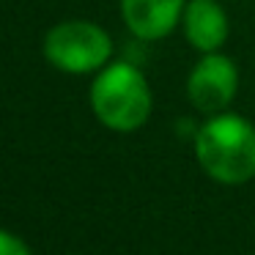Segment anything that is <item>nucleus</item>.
I'll list each match as a JSON object with an SVG mask.
<instances>
[{
    "label": "nucleus",
    "mask_w": 255,
    "mask_h": 255,
    "mask_svg": "<svg viewBox=\"0 0 255 255\" xmlns=\"http://www.w3.org/2000/svg\"><path fill=\"white\" fill-rule=\"evenodd\" d=\"M195 156L220 184H247L255 176V127L233 113L209 118L195 134Z\"/></svg>",
    "instance_id": "obj_1"
},
{
    "label": "nucleus",
    "mask_w": 255,
    "mask_h": 255,
    "mask_svg": "<svg viewBox=\"0 0 255 255\" xmlns=\"http://www.w3.org/2000/svg\"><path fill=\"white\" fill-rule=\"evenodd\" d=\"M94 116L116 132H134L151 116V88L132 63H113L91 85Z\"/></svg>",
    "instance_id": "obj_2"
},
{
    "label": "nucleus",
    "mask_w": 255,
    "mask_h": 255,
    "mask_svg": "<svg viewBox=\"0 0 255 255\" xmlns=\"http://www.w3.org/2000/svg\"><path fill=\"white\" fill-rule=\"evenodd\" d=\"M113 41L105 28L83 19L61 22L44 36V58L69 74H88L107 63Z\"/></svg>",
    "instance_id": "obj_3"
},
{
    "label": "nucleus",
    "mask_w": 255,
    "mask_h": 255,
    "mask_svg": "<svg viewBox=\"0 0 255 255\" xmlns=\"http://www.w3.org/2000/svg\"><path fill=\"white\" fill-rule=\"evenodd\" d=\"M239 88V72L231 58L206 52L187 80V96L200 113H222L233 102Z\"/></svg>",
    "instance_id": "obj_4"
},
{
    "label": "nucleus",
    "mask_w": 255,
    "mask_h": 255,
    "mask_svg": "<svg viewBox=\"0 0 255 255\" xmlns=\"http://www.w3.org/2000/svg\"><path fill=\"white\" fill-rule=\"evenodd\" d=\"M184 0H121L127 28L145 41L170 36L184 19Z\"/></svg>",
    "instance_id": "obj_5"
},
{
    "label": "nucleus",
    "mask_w": 255,
    "mask_h": 255,
    "mask_svg": "<svg viewBox=\"0 0 255 255\" xmlns=\"http://www.w3.org/2000/svg\"><path fill=\"white\" fill-rule=\"evenodd\" d=\"M184 33L198 52H217L228 39V14L217 0H189L184 8Z\"/></svg>",
    "instance_id": "obj_6"
},
{
    "label": "nucleus",
    "mask_w": 255,
    "mask_h": 255,
    "mask_svg": "<svg viewBox=\"0 0 255 255\" xmlns=\"http://www.w3.org/2000/svg\"><path fill=\"white\" fill-rule=\"evenodd\" d=\"M0 255H30V247L14 233L0 231Z\"/></svg>",
    "instance_id": "obj_7"
}]
</instances>
